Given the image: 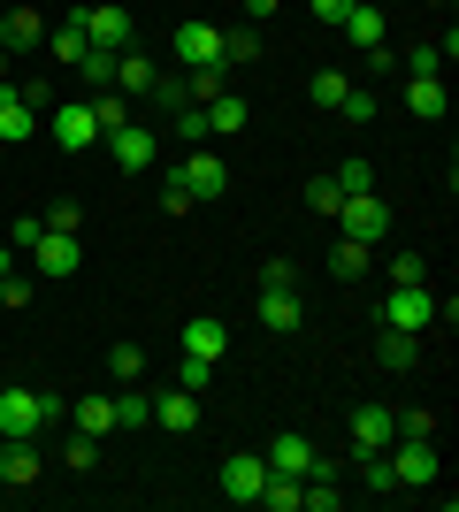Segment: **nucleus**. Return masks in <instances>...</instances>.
<instances>
[{"label":"nucleus","mask_w":459,"mask_h":512,"mask_svg":"<svg viewBox=\"0 0 459 512\" xmlns=\"http://www.w3.org/2000/svg\"><path fill=\"white\" fill-rule=\"evenodd\" d=\"M39 482V436H8L0 444V490H31Z\"/></svg>","instance_id":"obj_14"},{"label":"nucleus","mask_w":459,"mask_h":512,"mask_svg":"<svg viewBox=\"0 0 459 512\" xmlns=\"http://www.w3.org/2000/svg\"><path fill=\"white\" fill-rule=\"evenodd\" d=\"M261 459H268L276 474H299V482H306L314 467H322V451H314V436H299V428H284V436H276V444H268Z\"/></svg>","instance_id":"obj_13"},{"label":"nucleus","mask_w":459,"mask_h":512,"mask_svg":"<svg viewBox=\"0 0 459 512\" xmlns=\"http://www.w3.org/2000/svg\"><path fill=\"white\" fill-rule=\"evenodd\" d=\"M85 54H92V46H85V23H77V16L46 31V62H85Z\"/></svg>","instance_id":"obj_24"},{"label":"nucleus","mask_w":459,"mask_h":512,"mask_svg":"<svg viewBox=\"0 0 459 512\" xmlns=\"http://www.w3.org/2000/svg\"><path fill=\"white\" fill-rule=\"evenodd\" d=\"M406 107L421 123H444V77H406Z\"/></svg>","instance_id":"obj_25"},{"label":"nucleus","mask_w":459,"mask_h":512,"mask_svg":"<svg viewBox=\"0 0 459 512\" xmlns=\"http://www.w3.org/2000/svg\"><path fill=\"white\" fill-rule=\"evenodd\" d=\"M398 69H406V77H444V46H414Z\"/></svg>","instance_id":"obj_34"},{"label":"nucleus","mask_w":459,"mask_h":512,"mask_svg":"<svg viewBox=\"0 0 459 512\" xmlns=\"http://www.w3.org/2000/svg\"><path fill=\"white\" fill-rule=\"evenodd\" d=\"M329 276H337V283L368 276V245H352V237H345V245H329Z\"/></svg>","instance_id":"obj_28"},{"label":"nucleus","mask_w":459,"mask_h":512,"mask_svg":"<svg viewBox=\"0 0 459 512\" xmlns=\"http://www.w3.org/2000/svg\"><path fill=\"white\" fill-rule=\"evenodd\" d=\"M337 222H345L352 245H383V230H391V207H383V192H345Z\"/></svg>","instance_id":"obj_6"},{"label":"nucleus","mask_w":459,"mask_h":512,"mask_svg":"<svg viewBox=\"0 0 459 512\" xmlns=\"http://www.w3.org/2000/svg\"><path fill=\"white\" fill-rule=\"evenodd\" d=\"M245 123H253V107H245L238 92H215V100L199 107V130H207V138H238Z\"/></svg>","instance_id":"obj_18"},{"label":"nucleus","mask_w":459,"mask_h":512,"mask_svg":"<svg viewBox=\"0 0 459 512\" xmlns=\"http://www.w3.org/2000/svg\"><path fill=\"white\" fill-rule=\"evenodd\" d=\"M253 505H261V512H299V474H276V467H268V482H261Z\"/></svg>","instance_id":"obj_26"},{"label":"nucleus","mask_w":459,"mask_h":512,"mask_svg":"<svg viewBox=\"0 0 459 512\" xmlns=\"http://www.w3.org/2000/svg\"><path fill=\"white\" fill-rule=\"evenodd\" d=\"M383 321H391V329H429V321H444V299L429 291V283H391Z\"/></svg>","instance_id":"obj_4"},{"label":"nucleus","mask_w":459,"mask_h":512,"mask_svg":"<svg viewBox=\"0 0 459 512\" xmlns=\"http://www.w3.org/2000/svg\"><path fill=\"white\" fill-rule=\"evenodd\" d=\"M253 314H261L268 337H291V329L306 321V306H299V291H291V283H276V291H261V306H253Z\"/></svg>","instance_id":"obj_17"},{"label":"nucleus","mask_w":459,"mask_h":512,"mask_svg":"<svg viewBox=\"0 0 459 512\" xmlns=\"http://www.w3.org/2000/svg\"><path fill=\"white\" fill-rule=\"evenodd\" d=\"M345 92H352L345 69H322V77H314V107H322V115H337V107H345Z\"/></svg>","instance_id":"obj_30"},{"label":"nucleus","mask_w":459,"mask_h":512,"mask_svg":"<svg viewBox=\"0 0 459 512\" xmlns=\"http://www.w3.org/2000/svg\"><path fill=\"white\" fill-rule=\"evenodd\" d=\"M429 8H444V0H429Z\"/></svg>","instance_id":"obj_46"},{"label":"nucleus","mask_w":459,"mask_h":512,"mask_svg":"<svg viewBox=\"0 0 459 512\" xmlns=\"http://www.w3.org/2000/svg\"><path fill=\"white\" fill-rule=\"evenodd\" d=\"M176 62H184V69H222V31L207 16L176 23Z\"/></svg>","instance_id":"obj_9"},{"label":"nucleus","mask_w":459,"mask_h":512,"mask_svg":"<svg viewBox=\"0 0 459 512\" xmlns=\"http://www.w3.org/2000/svg\"><path fill=\"white\" fill-rule=\"evenodd\" d=\"M352 451H360V459H368V451H383V444H391V436H398V413L391 406H352Z\"/></svg>","instance_id":"obj_15"},{"label":"nucleus","mask_w":459,"mask_h":512,"mask_svg":"<svg viewBox=\"0 0 459 512\" xmlns=\"http://www.w3.org/2000/svg\"><path fill=\"white\" fill-rule=\"evenodd\" d=\"M261 482H268V459H261V451H230V459H222V497H230V505H253Z\"/></svg>","instance_id":"obj_11"},{"label":"nucleus","mask_w":459,"mask_h":512,"mask_svg":"<svg viewBox=\"0 0 459 512\" xmlns=\"http://www.w3.org/2000/svg\"><path fill=\"white\" fill-rule=\"evenodd\" d=\"M39 130H46V138H54L62 153H85V146H100V115H92V100H54Z\"/></svg>","instance_id":"obj_3"},{"label":"nucleus","mask_w":459,"mask_h":512,"mask_svg":"<svg viewBox=\"0 0 459 512\" xmlns=\"http://www.w3.org/2000/svg\"><path fill=\"white\" fill-rule=\"evenodd\" d=\"M0 46H8V54H31V46H46L39 8H8V16H0Z\"/></svg>","instance_id":"obj_21"},{"label":"nucleus","mask_w":459,"mask_h":512,"mask_svg":"<svg viewBox=\"0 0 459 512\" xmlns=\"http://www.w3.org/2000/svg\"><path fill=\"white\" fill-rule=\"evenodd\" d=\"M100 146L115 153V169H131V176H146L153 161H161V138H153L146 123H115L108 138H100Z\"/></svg>","instance_id":"obj_8"},{"label":"nucleus","mask_w":459,"mask_h":512,"mask_svg":"<svg viewBox=\"0 0 459 512\" xmlns=\"http://www.w3.org/2000/svg\"><path fill=\"white\" fill-rule=\"evenodd\" d=\"M337 31H345L360 54H383V8H375V0H352V16L337 23Z\"/></svg>","instance_id":"obj_20"},{"label":"nucleus","mask_w":459,"mask_h":512,"mask_svg":"<svg viewBox=\"0 0 459 512\" xmlns=\"http://www.w3.org/2000/svg\"><path fill=\"white\" fill-rule=\"evenodd\" d=\"M8 62H16V54H8V46H0V85H8Z\"/></svg>","instance_id":"obj_45"},{"label":"nucleus","mask_w":459,"mask_h":512,"mask_svg":"<svg viewBox=\"0 0 459 512\" xmlns=\"http://www.w3.org/2000/svg\"><path fill=\"white\" fill-rule=\"evenodd\" d=\"M398 436H437V413L414 406V413H398Z\"/></svg>","instance_id":"obj_40"},{"label":"nucleus","mask_w":459,"mask_h":512,"mask_svg":"<svg viewBox=\"0 0 459 512\" xmlns=\"http://www.w3.org/2000/svg\"><path fill=\"white\" fill-rule=\"evenodd\" d=\"M115 92H123V100H146V92H153V62L138 54V46L115 54Z\"/></svg>","instance_id":"obj_23"},{"label":"nucleus","mask_w":459,"mask_h":512,"mask_svg":"<svg viewBox=\"0 0 459 512\" xmlns=\"http://www.w3.org/2000/svg\"><path fill=\"white\" fill-rule=\"evenodd\" d=\"M77 77H85L92 92H108V85H115V54H100V46H92L85 62H77Z\"/></svg>","instance_id":"obj_33"},{"label":"nucleus","mask_w":459,"mask_h":512,"mask_svg":"<svg viewBox=\"0 0 459 512\" xmlns=\"http://www.w3.org/2000/svg\"><path fill=\"white\" fill-rule=\"evenodd\" d=\"M39 428H62V398L54 390H0V436H39Z\"/></svg>","instance_id":"obj_1"},{"label":"nucleus","mask_w":459,"mask_h":512,"mask_svg":"<svg viewBox=\"0 0 459 512\" xmlns=\"http://www.w3.org/2000/svg\"><path fill=\"white\" fill-rule=\"evenodd\" d=\"M253 54H261L253 31H222V69H230V62H253Z\"/></svg>","instance_id":"obj_35"},{"label":"nucleus","mask_w":459,"mask_h":512,"mask_svg":"<svg viewBox=\"0 0 459 512\" xmlns=\"http://www.w3.org/2000/svg\"><path fill=\"white\" fill-rule=\"evenodd\" d=\"M306 8H314V23H329V31L352 16V0H306Z\"/></svg>","instance_id":"obj_42"},{"label":"nucleus","mask_w":459,"mask_h":512,"mask_svg":"<svg viewBox=\"0 0 459 512\" xmlns=\"http://www.w3.org/2000/svg\"><path fill=\"white\" fill-rule=\"evenodd\" d=\"M77 436H115V398H77Z\"/></svg>","instance_id":"obj_27"},{"label":"nucleus","mask_w":459,"mask_h":512,"mask_svg":"<svg viewBox=\"0 0 459 512\" xmlns=\"http://www.w3.org/2000/svg\"><path fill=\"white\" fill-rule=\"evenodd\" d=\"M375 352H383V367H421V329H391V321H375Z\"/></svg>","instance_id":"obj_22"},{"label":"nucleus","mask_w":459,"mask_h":512,"mask_svg":"<svg viewBox=\"0 0 459 512\" xmlns=\"http://www.w3.org/2000/svg\"><path fill=\"white\" fill-rule=\"evenodd\" d=\"M31 260H39V276H46V283H62V276H77V260H85V245H77V230H39Z\"/></svg>","instance_id":"obj_10"},{"label":"nucleus","mask_w":459,"mask_h":512,"mask_svg":"<svg viewBox=\"0 0 459 512\" xmlns=\"http://www.w3.org/2000/svg\"><path fill=\"white\" fill-rule=\"evenodd\" d=\"M238 8H245V16H253V23H268V16H276V8H284V0H238Z\"/></svg>","instance_id":"obj_44"},{"label":"nucleus","mask_w":459,"mask_h":512,"mask_svg":"<svg viewBox=\"0 0 459 512\" xmlns=\"http://www.w3.org/2000/svg\"><path fill=\"white\" fill-rule=\"evenodd\" d=\"M31 138H39V107L16 85H0V146H31Z\"/></svg>","instance_id":"obj_16"},{"label":"nucleus","mask_w":459,"mask_h":512,"mask_svg":"<svg viewBox=\"0 0 459 512\" xmlns=\"http://www.w3.org/2000/svg\"><path fill=\"white\" fill-rule=\"evenodd\" d=\"M391 283H429V260H421V253H398L391 260Z\"/></svg>","instance_id":"obj_38"},{"label":"nucleus","mask_w":459,"mask_h":512,"mask_svg":"<svg viewBox=\"0 0 459 512\" xmlns=\"http://www.w3.org/2000/svg\"><path fill=\"white\" fill-rule=\"evenodd\" d=\"M77 23H85V46H100V54H123V46H138L131 8H115V0H100V8H77Z\"/></svg>","instance_id":"obj_5"},{"label":"nucleus","mask_w":459,"mask_h":512,"mask_svg":"<svg viewBox=\"0 0 459 512\" xmlns=\"http://www.w3.org/2000/svg\"><path fill=\"white\" fill-rule=\"evenodd\" d=\"M222 352H230V329H222L215 314H192V321H184V360H192V367H215Z\"/></svg>","instance_id":"obj_12"},{"label":"nucleus","mask_w":459,"mask_h":512,"mask_svg":"<svg viewBox=\"0 0 459 512\" xmlns=\"http://www.w3.org/2000/svg\"><path fill=\"white\" fill-rule=\"evenodd\" d=\"M383 459H391V482H398V490H437V482H444L437 436H391V444H383Z\"/></svg>","instance_id":"obj_2"},{"label":"nucleus","mask_w":459,"mask_h":512,"mask_svg":"<svg viewBox=\"0 0 459 512\" xmlns=\"http://www.w3.org/2000/svg\"><path fill=\"white\" fill-rule=\"evenodd\" d=\"M0 306H31V283H23V276H0Z\"/></svg>","instance_id":"obj_43"},{"label":"nucleus","mask_w":459,"mask_h":512,"mask_svg":"<svg viewBox=\"0 0 459 512\" xmlns=\"http://www.w3.org/2000/svg\"><path fill=\"white\" fill-rule=\"evenodd\" d=\"M153 428L192 436V428H199V390H161V398H153Z\"/></svg>","instance_id":"obj_19"},{"label":"nucleus","mask_w":459,"mask_h":512,"mask_svg":"<svg viewBox=\"0 0 459 512\" xmlns=\"http://www.w3.org/2000/svg\"><path fill=\"white\" fill-rule=\"evenodd\" d=\"M176 184H184L192 199H222V192H230V161H222L215 146H192V153H184V169H176Z\"/></svg>","instance_id":"obj_7"},{"label":"nucleus","mask_w":459,"mask_h":512,"mask_svg":"<svg viewBox=\"0 0 459 512\" xmlns=\"http://www.w3.org/2000/svg\"><path fill=\"white\" fill-rule=\"evenodd\" d=\"M306 207L337 222V207H345V192H337V176H314V184H306Z\"/></svg>","instance_id":"obj_31"},{"label":"nucleus","mask_w":459,"mask_h":512,"mask_svg":"<svg viewBox=\"0 0 459 512\" xmlns=\"http://www.w3.org/2000/svg\"><path fill=\"white\" fill-rule=\"evenodd\" d=\"M108 383H146V352L138 344H115L108 352Z\"/></svg>","instance_id":"obj_29"},{"label":"nucleus","mask_w":459,"mask_h":512,"mask_svg":"<svg viewBox=\"0 0 459 512\" xmlns=\"http://www.w3.org/2000/svg\"><path fill=\"white\" fill-rule=\"evenodd\" d=\"M337 115H345V123H375V92H360V85H352V92H345V107H337Z\"/></svg>","instance_id":"obj_37"},{"label":"nucleus","mask_w":459,"mask_h":512,"mask_svg":"<svg viewBox=\"0 0 459 512\" xmlns=\"http://www.w3.org/2000/svg\"><path fill=\"white\" fill-rule=\"evenodd\" d=\"M100 459V436H69V474H85Z\"/></svg>","instance_id":"obj_39"},{"label":"nucleus","mask_w":459,"mask_h":512,"mask_svg":"<svg viewBox=\"0 0 459 512\" xmlns=\"http://www.w3.org/2000/svg\"><path fill=\"white\" fill-rule=\"evenodd\" d=\"M39 230H46V214H23V222H16V237H8V245H16V253H31V245H39Z\"/></svg>","instance_id":"obj_41"},{"label":"nucleus","mask_w":459,"mask_h":512,"mask_svg":"<svg viewBox=\"0 0 459 512\" xmlns=\"http://www.w3.org/2000/svg\"><path fill=\"white\" fill-rule=\"evenodd\" d=\"M8 276H16V268H8Z\"/></svg>","instance_id":"obj_47"},{"label":"nucleus","mask_w":459,"mask_h":512,"mask_svg":"<svg viewBox=\"0 0 459 512\" xmlns=\"http://www.w3.org/2000/svg\"><path fill=\"white\" fill-rule=\"evenodd\" d=\"M337 192H375V169L368 161H345V169H337Z\"/></svg>","instance_id":"obj_36"},{"label":"nucleus","mask_w":459,"mask_h":512,"mask_svg":"<svg viewBox=\"0 0 459 512\" xmlns=\"http://www.w3.org/2000/svg\"><path fill=\"white\" fill-rule=\"evenodd\" d=\"M92 115H100V138H108L115 123H131V100H123V92L108 85V92H100V100H92Z\"/></svg>","instance_id":"obj_32"}]
</instances>
